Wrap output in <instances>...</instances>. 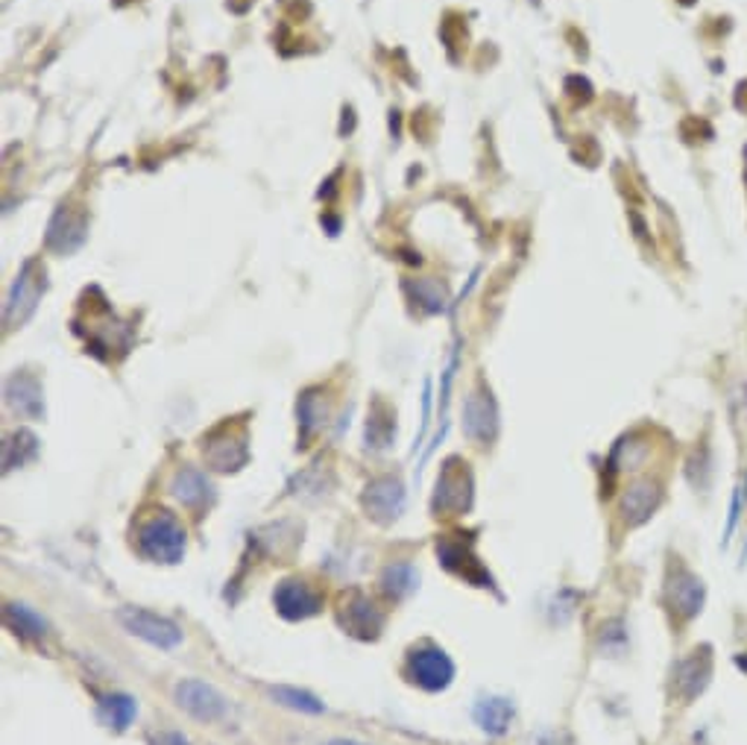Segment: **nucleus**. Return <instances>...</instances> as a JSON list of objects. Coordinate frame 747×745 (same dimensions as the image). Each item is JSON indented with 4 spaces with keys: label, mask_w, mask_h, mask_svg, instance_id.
<instances>
[{
    "label": "nucleus",
    "mask_w": 747,
    "mask_h": 745,
    "mask_svg": "<svg viewBox=\"0 0 747 745\" xmlns=\"http://www.w3.org/2000/svg\"><path fill=\"white\" fill-rule=\"evenodd\" d=\"M135 546L153 563H179L185 555L183 523L167 511H155L145 517L135 529Z\"/></svg>",
    "instance_id": "nucleus-1"
},
{
    "label": "nucleus",
    "mask_w": 747,
    "mask_h": 745,
    "mask_svg": "<svg viewBox=\"0 0 747 745\" xmlns=\"http://www.w3.org/2000/svg\"><path fill=\"white\" fill-rule=\"evenodd\" d=\"M472 496H475V482H472L470 464L460 458H449L437 475L432 513L434 517H460L472 508Z\"/></svg>",
    "instance_id": "nucleus-2"
},
{
    "label": "nucleus",
    "mask_w": 747,
    "mask_h": 745,
    "mask_svg": "<svg viewBox=\"0 0 747 745\" xmlns=\"http://www.w3.org/2000/svg\"><path fill=\"white\" fill-rule=\"evenodd\" d=\"M437 558L451 575L470 581L475 587H493L489 572L484 570V563L475 558V541L472 534H443L437 541Z\"/></svg>",
    "instance_id": "nucleus-3"
},
{
    "label": "nucleus",
    "mask_w": 747,
    "mask_h": 745,
    "mask_svg": "<svg viewBox=\"0 0 747 745\" xmlns=\"http://www.w3.org/2000/svg\"><path fill=\"white\" fill-rule=\"evenodd\" d=\"M202 456L209 461L211 470L217 473H235L247 464L249 449H247V432L244 426H229L223 423L202 440Z\"/></svg>",
    "instance_id": "nucleus-4"
},
{
    "label": "nucleus",
    "mask_w": 747,
    "mask_h": 745,
    "mask_svg": "<svg viewBox=\"0 0 747 745\" xmlns=\"http://www.w3.org/2000/svg\"><path fill=\"white\" fill-rule=\"evenodd\" d=\"M117 620L124 625L133 637H141L145 643L155 646V649L171 651L183 643V629L176 622L164 620L153 610L145 608H121L117 610Z\"/></svg>",
    "instance_id": "nucleus-5"
},
{
    "label": "nucleus",
    "mask_w": 747,
    "mask_h": 745,
    "mask_svg": "<svg viewBox=\"0 0 747 745\" xmlns=\"http://www.w3.org/2000/svg\"><path fill=\"white\" fill-rule=\"evenodd\" d=\"M408 678L425 693H440L451 684L455 678V663L443 649L437 646H420L408 655V667H404Z\"/></svg>",
    "instance_id": "nucleus-6"
},
{
    "label": "nucleus",
    "mask_w": 747,
    "mask_h": 745,
    "mask_svg": "<svg viewBox=\"0 0 747 745\" xmlns=\"http://www.w3.org/2000/svg\"><path fill=\"white\" fill-rule=\"evenodd\" d=\"M173 698H176V705L183 707L188 717L200 719V722H221L229 713V701L211 687V684L197 681V678L179 681L173 687Z\"/></svg>",
    "instance_id": "nucleus-7"
},
{
    "label": "nucleus",
    "mask_w": 747,
    "mask_h": 745,
    "mask_svg": "<svg viewBox=\"0 0 747 745\" xmlns=\"http://www.w3.org/2000/svg\"><path fill=\"white\" fill-rule=\"evenodd\" d=\"M665 601H669L671 613H677L681 620H695L707 601V587L695 572L686 567H674L665 581Z\"/></svg>",
    "instance_id": "nucleus-8"
},
{
    "label": "nucleus",
    "mask_w": 747,
    "mask_h": 745,
    "mask_svg": "<svg viewBox=\"0 0 747 745\" xmlns=\"http://www.w3.org/2000/svg\"><path fill=\"white\" fill-rule=\"evenodd\" d=\"M337 622H340V629H344L346 634H352V637L358 640H375L384 629L382 610L375 608L373 601L358 591H352L349 596L340 599Z\"/></svg>",
    "instance_id": "nucleus-9"
},
{
    "label": "nucleus",
    "mask_w": 747,
    "mask_h": 745,
    "mask_svg": "<svg viewBox=\"0 0 747 745\" xmlns=\"http://www.w3.org/2000/svg\"><path fill=\"white\" fill-rule=\"evenodd\" d=\"M364 513L378 525H390L399 520V513L404 508V487L399 479L394 475H384V479H375V482L366 484L364 491Z\"/></svg>",
    "instance_id": "nucleus-10"
},
{
    "label": "nucleus",
    "mask_w": 747,
    "mask_h": 745,
    "mask_svg": "<svg viewBox=\"0 0 747 745\" xmlns=\"http://www.w3.org/2000/svg\"><path fill=\"white\" fill-rule=\"evenodd\" d=\"M273 605H276L278 617H285L290 622H302L320 613L323 599H320V593L311 584H306V581L288 579L282 581L276 593H273Z\"/></svg>",
    "instance_id": "nucleus-11"
},
{
    "label": "nucleus",
    "mask_w": 747,
    "mask_h": 745,
    "mask_svg": "<svg viewBox=\"0 0 747 745\" xmlns=\"http://www.w3.org/2000/svg\"><path fill=\"white\" fill-rule=\"evenodd\" d=\"M662 491L660 484L651 482V479H639L633 482L622 496V520L627 529H636V525L648 523L653 517V511L660 508Z\"/></svg>",
    "instance_id": "nucleus-12"
},
{
    "label": "nucleus",
    "mask_w": 747,
    "mask_h": 745,
    "mask_svg": "<svg viewBox=\"0 0 747 745\" xmlns=\"http://www.w3.org/2000/svg\"><path fill=\"white\" fill-rule=\"evenodd\" d=\"M709 678H712V655H709V649H695L674 669V693L683 701H692L707 690Z\"/></svg>",
    "instance_id": "nucleus-13"
},
{
    "label": "nucleus",
    "mask_w": 747,
    "mask_h": 745,
    "mask_svg": "<svg viewBox=\"0 0 747 745\" xmlns=\"http://www.w3.org/2000/svg\"><path fill=\"white\" fill-rule=\"evenodd\" d=\"M41 290H45V271L36 273V264H27L7 302V326H18L21 320H27L29 311L36 309Z\"/></svg>",
    "instance_id": "nucleus-14"
},
{
    "label": "nucleus",
    "mask_w": 747,
    "mask_h": 745,
    "mask_svg": "<svg viewBox=\"0 0 747 745\" xmlns=\"http://www.w3.org/2000/svg\"><path fill=\"white\" fill-rule=\"evenodd\" d=\"M463 429L472 440L478 444H489L496 437L498 429V417H496V406L493 399L484 390H472L470 399H466V411H463Z\"/></svg>",
    "instance_id": "nucleus-15"
},
{
    "label": "nucleus",
    "mask_w": 747,
    "mask_h": 745,
    "mask_svg": "<svg viewBox=\"0 0 747 745\" xmlns=\"http://www.w3.org/2000/svg\"><path fill=\"white\" fill-rule=\"evenodd\" d=\"M3 620H7L10 631H15L21 640H29V643H41V640H48L50 634L48 620L39 617L36 610H29L27 605H7Z\"/></svg>",
    "instance_id": "nucleus-16"
},
{
    "label": "nucleus",
    "mask_w": 747,
    "mask_h": 745,
    "mask_svg": "<svg viewBox=\"0 0 747 745\" xmlns=\"http://www.w3.org/2000/svg\"><path fill=\"white\" fill-rule=\"evenodd\" d=\"M173 496L185 505V508H200L211 499V484L206 475L197 473L194 467H183L176 479H173Z\"/></svg>",
    "instance_id": "nucleus-17"
},
{
    "label": "nucleus",
    "mask_w": 747,
    "mask_h": 745,
    "mask_svg": "<svg viewBox=\"0 0 747 745\" xmlns=\"http://www.w3.org/2000/svg\"><path fill=\"white\" fill-rule=\"evenodd\" d=\"M510 719H513V705H510L508 698L489 696L481 698L478 705H475V722H478L487 734H505L510 725Z\"/></svg>",
    "instance_id": "nucleus-18"
},
{
    "label": "nucleus",
    "mask_w": 747,
    "mask_h": 745,
    "mask_svg": "<svg viewBox=\"0 0 747 745\" xmlns=\"http://www.w3.org/2000/svg\"><path fill=\"white\" fill-rule=\"evenodd\" d=\"M7 402H10L18 414L39 417L41 414L39 382L29 376H12L10 385H7Z\"/></svg>",
    "instance_id": "nucleus-19"
},
{
    "label": "nucleus",
    "mask_w": 747,
    "mask_h": 745,
    "mask_svg": "<svg viewBox=\"0 0 747 745\" xmlns=\"http://www.w3.org/2000/svg\"><path fill=\"white\" fill-rule=\"evenodd\" d=\"M420 587V575L413 570L411 563H390L387 570L382 572V591L394 599H404L411 596L413 591Z\"/></svg>",
    "instance_id": "nucleus-20"
},
{
    "label": "nucleus",
    "mask_w": 747,
    "mask_h": 745,
    "mask_svg": "<svg viewBox=\"0 0 747 745\" xmlns=\"http://www.w3.org/2000/svg\"><path fill=\"white\" fill-rule=\"evenodd\" d=\"M135 713H138V705H135L133 696H124V693H115V696H105L100 701V717L109 728L115 731H126L133 725Z\"/></svg>",
    "instance_id": "nucleus-21"
},
{
    "label": "nucleus",
    "mask_w": 747,
    "mask_h": 745,
    "mask_svg": "<svg viewBox=\"0 0 747 745\" xmlns=\"http://www.w3.org/2000/svg\"><path fill=\"white\" fill-rule=\"evenodd\" d=\"M33 456H36V437L29 435V432H15V435L10 437L7 449H3V467H7V470H15V467H21Z\"/></svg>",
    "instance_id": "nucleus-22"
},
{
    "label": "nucleus",
    "mask_w": 747,
    "mask_h": 745,
    "mask_svg": "<svg viewBox=\"0 0 747 745\" xmlns=\"http://www.w3.org/2000/svg\"><path fill=\"white\" fill-rule=\"evenodd\" d=\"M273 698H276L278 705L294 707V710H302V713H323V701L311 696V693H306V690L273 687Z\"/></svg>",
    "instance_id": "nucleus-23"
},
{
    "label": "nucleus",
    "mask_w": 747,
    "mask_h": 745,
    "mask_svg": "<svg viewBox=\"0 0 747 745\" xmlns=\"http://www.w3.org/2000/svg\"><path fill=\"white\" fill-rule=\"evenodd\" d=\"M394 432H396V426H394V420H390V414L387 417L373 414L370 417V423H366V444L378 446V449H382V446L390 444Z\"/></svg>",
    "instance_id": "nucleus-24"
},
{
    "label": "nucleus",
    "mask_w": 747,
    "mask_h": 745,
    "mask_svg": "<svg viewBox=\"0 0 747 745\" xmlns=\"http://www.w3.org/2000/svg\"><path fill=\"white\" fill-rule=\"evenodd\" d=\"M745 502H747V482L738 484L736 491H733V502H730V517H727V525H724V546H727V543L733 541V532H736L738 517H742V508H745Z\"/></svg>",
    "instance_id": "nucleus-25"
},
{
    "label": "nucleus",
    "mask_w": 747,
    "mask_h": 745,
    "mask_svg": "<svg viewBox=\"0 0 747 745\" xmlns=\"http://www.w3.org/2000/svg\"><path fill=\"white\" fill-rule=\"evenodd\" d=\"M153 745H191V743H188L179 731H164V734L155 736Z\"/></svg>",
    "instance_id": "nucleus-26"
},
{
    "label": "nucleus",
    "mask_w": 747,
    "mask_h": 745,
    "mask_svg": "<svg viewBox=\"0 0 747 745\" xmlns=\"http://www.w3.org/2000/svg\"><path fill=\"white\" fill-rule=\"evenodd\" d=\"M534 745H560V740H557V734H539Z\"/></svg>",
    "instance_id": "nucleus-27"
},
{
    "label": "nucleus",
    "mask_w": 747,
    "mask_h": 745,
    "mask_svg": "<svg viewBox=\"0 0 747 745\" xmlns=\"http://www.w3.org/2000/svg\"><path fill=\"white\" fill-rule=\"evenodd\" d=\"M326 745H366V743H358V740H344V736H340V740H328Z\"/></svg>",
    "instance_id": "nucleus-28"
}]
</instances>
